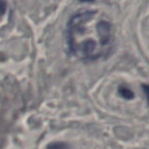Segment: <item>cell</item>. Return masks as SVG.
Returning <instances> with one entry per match:
<instances>
[{
  "label": "cell",
  "mask_w": 149,
  "mask_h": 149,
  "mask_svg": "<svg viewBox=\"0 0 149 149\" xmlns=\"http://www.w3.org/2000/svg\"><path fill=\"white\" fill-rule=\"evenodd\" d=\"M48 149H68L65 144L63 143H52L48 146Z\"/></svg>",
  "instance_id": "obj_3"
},
{
  "label": "cell",
  "mask_w": 149,
  "mask_h": 149,
  "mask_svg": "<svg viewBox=\"0 0 149 149\" xmlns=\"http://www.w3.org/2000/svg\"><path fill=\"white\" fill-rule=\"evenodd\" d=\"M66 44L70 53L80 60L105 58L113 49L112 26L98 11H80L66 25Z\"/></svg>",
  "instance_id": "obj_1"
},
{
  "label": "cell",
  "mask_w": 149,
  "mask_h": 149,
  "mask_svg": "<svg viewBox=\"0 0 149 149\" xmlns=\"http://www.w3.org/2000/svg\"><path fill=\"white\" fill-rule=\"evenodd\" d=\"M118 93H120V95L123 96L125 99H132V98L134 97V92L129 87L124 86V85L118 88Z\"/></svg>",
  "instance_id": "obj_2"
}]
</instances>
